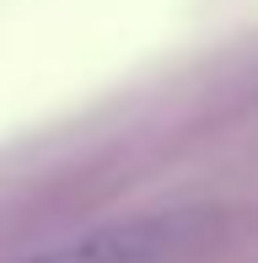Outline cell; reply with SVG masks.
<instances>
[{
    "label": "cell",
    "instance_id": "obj_1",
    "mask_svg": "<svg viewBox=\"0 0 258 263\" xmlns=\"http://www.w3.org/2000/svg\"><path fill=\"white\" fill-rule=\"evenodd\" d=\"M205 231L210 215H135V220H108L97 231H81L22 263H183L194 242H205Z\"/></svg>",
    "mask_w": 258,
    "mask_h": 263
}]
</instances>
